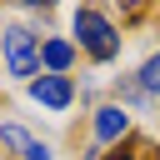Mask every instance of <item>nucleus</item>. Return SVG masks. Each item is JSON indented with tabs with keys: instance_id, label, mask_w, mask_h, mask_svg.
I'll use <instances>...</instances> for the list:
<instances>
[{
	"instance_id": "nucleus-1",
	"label": "nucleus",
	"mask_w": 160,
	"mask_h": 160,
	"mask_svg": "<svg viewBox=\"0 0 160 160\" xmlns=\"http://www.w3.org/2000/svg\"><path fill=\"white\" fill-rule=\"evenodd\" d=\"M75 50H85L90 60H115L120 55V30L95 10V5H80L75 10Z\"/></svg>"
},
{
	"instance_id": "nucleus-2",
	"label": "nucleus",
	"mask_w": 160,
	"mask_h": 160,
	"mask_svg": "<svg viewBox=\"0 0 160 160\" xmlns=\"http://www.w3.org/2000/svg\"><path fill=\"white\" fill-rule=\"evenodd\" d=\"M0 50H5V70H10L15 80H35V70H40V35H35V30L10 25V30L0 35Z\"/></svg>"
},
{
	"instance_id": "nucleus-3",
	"label": "nucleus",
	"mask_w": 160,
	"mask_h": 160,
	"mask_svg": "<svg viewBox=\"0 0 160 160\" xmlns=\"http://www.w3.org/2000/svg\"><path fill=\"white\" fill-rule=\"evenodd\" d=\"M30 95L45 110H70L75 105V80L70 75H40V80H30Z\"/></svg>"
},
{
	"instance_id": "nucleus-4",
	"label": "nucleus",
	"mask_w": 160,
	"mask_h": 160,
	"mask_svg": "<svg viewBox=\"0 0 160 160\" xmlns=\"http://www.w3.org/2000/svg\"><path fill=\"white\" fill-rule=\"evenodd\" d=\"M125 135H130V110L125 105H100L95 110V140L100 145H115Z\"/></svg>"
},
{
	"instance_id": "nucleus-5",
	"label": "nucleus",
	"mask_w": 160,
	"mask_h": 160,
	"mask_svg": "<svg viewBox=\"0 0 160 160\" xmlns=\"http://www.w3.org/2000/svg\"><path fill=\"white\" fill-rule=\"evenodd\" d=\"M40 65H45L50 75H65V70L75 65V40H65V35L40 40Z\"/></svg>"
},
{
	"instance_id": "nucleus-6",
	"label": "nucleus",
	"mask_w": 160,
	"mask_h": 160,
	"mask_svg": "<svg viewBox=\"0 0 160 160\" xmlns=\"http://www.w3.org/2000/svg\"><path fill=\"white\" fill-rule=\"evenodd\" d=\"M0 145H5V150H15L20 160H30V150H35L40 140H35L30 130H20V125H0Z\"/></svg>"
},
{
	"instance_id": "nucleus-7",
	"label": "nucleus",
	"mask_w": 160,
	"mask_h": 160,
	"mask_svg": "<svg viewBox=\"0 0 160 160\" xmlns=\"http://www.w3.org/2000/svg\"><path fill=\"white\" fill-rule=\"evenodd\" d=\"M140 90H145V95H160V50L145 60V70H140Z\"/></svg>"
},
{
	"instance_id": "nucleus-8",
	"label": "nucleus",
	"mask_w": 160,
	"mask_h": 160,
	"mask_svg": "<svg viewBox=\"0 0 160 160\" xmlns=\"http://www.w3.org/2000/svg\"><path fill=\"white\" fill-rule=\"evenodd\" d=\"M85 160H90V155H85Z\"/></svg>"
},
{
	"instance_id": "nucleus-9",
	"label": "nucleus",
	"mask_w": 160,
	"mask_h": 160,
	"mask_svg": "<svg viewBox=\"0 0 160 160\" xmlns=\"http://www.w3.org/2000/svg\"><path fill=\"white\" fill-rule=\"evenodd\" d=\"M130 160H135V155H130Z\"/></svg>"
}]
</instances>
